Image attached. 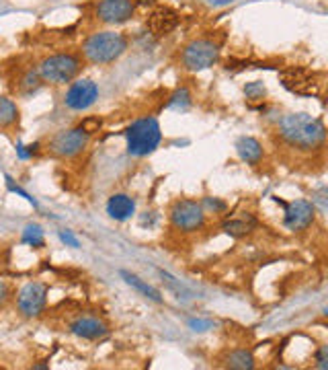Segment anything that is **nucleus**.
Listing matches in <instances>:
<instances>
[{
    "label": "nucleus",
    "instance_id": "a211bd4d",
    "mask_svg": "<svg viewBox=\"0 0 328 370\" xmlns=\"http://www.w3.org/2000/svg\"><path fill=\"white\" fill-rule=\"evenodd\" d=\"M119 273H121V278L126 280V284H130L131 288H135L140 294H144L146 299H150V301H154V303H163V294H161L154 286H150L148 282H144L142 278H137L135 273L126 271V269H121Z\"/></svg>",
    "mask_w": 328,
    "mask_h": 370
},
{
    "label": "nucleus",
    "instance_id": "2eb2a0df",
    "mask_svg": "<svg viewBox=\"0 0 328 370\" xmlns=\"http://www.w3.org/2000/svg\"><path fill=\"white\" fill-rule=\"evenodd\" d=\"M70 332L76 337H82V339H100V337L107 336V325L97 319V317H78L72 325H70Z\"/></svg>",
    "mask_w": 328,
    "mask_h": 370
},
{
    "label": "nucleus",
    "instance_id": "4be33fe9",
    "mask_svg": "<svg viewBox=\"0 0 328 370\" xmlns=\"http://www.w3.org/2000/svg\"><path fill=\"white\" fill-rule=\"evenodd\" d=\"M189 105H191V93H189V89H185V87L177 89V91L168 97V101H166V107H168V109H174V111H185Z\"/></svg>",
    "mask_w": 328,
    "mask_h": 370
},
{
    "label": "nucleus",
    "instance_id": "1a4fd4ad",
    "mask_svg": "<svg viewBox=\"0 0 328 370\" xmlns=\"http://www.w3.org/2000/svg\"><path fill=\"white\" fill-rule=\"evenodd\" d=\"M277 202L285 208L283 225H285L288 231L299 233V231H306V229L314 222L316 208H314V204L312 202H308V200H294V202L283 204L279 198H277Z\"/></svg>",
    "mask_w": 328,
    "mask_h": 370
},
{
    "label": "nucleus",
    "instance_id": "f257e3e1",
    "mask_svg": "<svg viewBox=\"0 0 328 370\" xmlns=\"http://www.w3.org/2000/svg\"><path fill=\"white\" fill-rule=\"evenodd\" d=\"M279 136L297 152H316L327 144L325 124L306 111L283 115L279 122Z\"/></svg>",
    "mask_w": 328,
    "mask_h": 370
},
{
    "label": "nucleus",
    "instance_id": "9d476101",
    "mask_svg": "<svg viewBox=\"0 0 328 370\" xmlns=\"http://www.w3.org/2000/svg\"><path fill=\"white\" fill-rule=\"evenodd\" d=\"M89 138L91 136L84 134L80 128H72V130H64V132H58L54 136L50 142V148L54 155H58L62 159H72L87 148Z\"/></svg>",
    "mask_w": 328,
    "mask_h": 370
},
{
    "label": "nucleus",
    "instance_id": "393cba45",
    "mask_svg": "<svg viewBox=\"0 0 328 370\" xmlns=\"http://www.w3.org/2000/svg\"><path fill=\"white\" fill-rule=\"evenodd\" d=\"M100 126H103V122H100L98 118H87V120H82V122H80V126H78V128H80L84 134L91 136V134H95V132H98V130H100Z\"/></svg>",
    "mask_w": 328,
    "mask_h": 370
},
{
    "label": "nucleus",
    "instance_id": "2f4dec72",
    "mask_svg": "<svg viewBox=\"0 0 328 370\" xmlns=\"http://www.w3.org/2000/svg\"><path fill=\"white\" fill-rule=\"evenodd\" d=\"M8 294H10L8 284H6L4 280H0V304H4L6 301H8Z\"/></svg>",
    "mask_w": 328,
    "mask_h": 370
},
{
    "label": "nucleus",
    "instance_id": "ddd939ff",
    "mask_svg": "<svg viewBox=\"0 0 328 370\" xmlns=\"http://www.w3.org/2000/svg\"><path fill=\"white\" fill-rule=\"evenodd\" d=\"M146 25H148V31L154 37H164L179 27V15H177V10H172L168 6H158L156 10L150 13Z\"/></svg>",
    "mask_w": 328,
    "mask_h": 370
},
{
    "label": "nucleus",
    "instance_id": "0eeeda50",
    "mask_svg": "<svg viewBox=\"0 0 328 370\" xmlns=\"http://www.w3.org/2000/svg\"><path fill=\"white\" fill-rule=\"evenodd\" d=\"M47 304V286L41 282H27L17 294V308L23 317H39Z\"/></svg>",
    "mask_w": 328,
    "mask_h": 370
},
{
    "label": "nucleus",
    "instance_id": "cd10ccee",
    "mask_svg": "<svg viewBox=\"0 0 328 370\" xmlns=\"http://www.w3.org/2000/svg\"><path fill=\"white\" fill-rule=\"evenodd\" d=\"M37 148H39V144H29V146H23L21 142L17 144V155L25 161V159H31L33 155L37 152Z\"/></svg>",
    "mask_w": 328,
    "mask_h": 370
},
{
    "label": "nucleus",
    "instance_id": "f3484780",
    "mask_svg": "<svg viewBox=\"0 0 328 370\" xmlns=\"http://www.w3.org/2000/svg\"><path fill=\"white\" fill-rule=\"evenodd\" d=\"M236 152L244 163L259 165L262 159V144L253 136H240L236 140Z\"/></svg>",
    "mask_w": 328,
    "mask_h": 370
},
{
    "label": "nucleus",
    "instance_id": "423d86ee",
    "mask_svg": "<svg viewBox=\"0 0 328 370\" xmlns=\"http://www.w3.org/2000/svg\"><path fill=\"white\" fill-rule=\"evenodd\" d=\"M170 225L181 233H195L205 225V210L195 200H177L170 208Z\"/></svg>",
    "mask_w": 328,
    "mask_h": 370
},
{
    "label": "nucleus",
    "instance_id": "a878e982",
    "mask_svg": "<svg viewBox=\"0 0 328 370\" xmlns=\"http://www.w3.org/2000/svg\"><path fill=\"white\" fill-rule=\"evenodd\" d=\"M4 179H6V187H8V192H13V194H19V196H21V198H25V200H27V202L33 204V206H35V208H37V202H35V200H33L31 196H29V194H27V192H25V190H23V187H19V185H15V181H13V179H10V177H8V175H6V177H4Z\"/></svg>",
    "mask_w": 328,
    "mask_h": 370
},
{
    "label": "nucleus",
    "instance_id": "7ed1b4c3",
    "mask_svg": "<svg viewBox=\"0 0 328 370\" xmlns=\"http://www.w3.org/2000/svg\"><path fill=\"white\" fill-rule=\"evenodd\" d=\"M126 138H128V152L131 157H148L161 146L163 130L158 120L148 115L131 122V126L126 130Z\"/></svg>",
    "mask_w": 328,
    "mask_h": 370
},
{
    "label": "nucleus",
    "instance_id": "c756f323",
    "mask_svg": "<svg viewBox=\"0 0 328 370\" xmlns=\"http://www.w3.org/2000/svg\"><path fill=\"white\" fill-rule=\"evenodd\" d=\"M60 241L64 243V245H68V247H72V249H76L80 243H78V239L74 236V233L72 231H60Z\"/></svg>",
    "mask_w": 328,
    "mask_h": 370
},
{
    "label": "nucleus",
    "instance_id": "b1692460",
    "mask_svg": "<svg viewBox=\"0 0 328 370\" xmlns=\"http://www.w3.org/2000/svg\"><path fill=\"white\" fill-rule=\"evenodd\" d=\"M41 78H39V74H37V70H29V72H25V76L21 78V89H23V93H35L39 87H41Z\"/></svg>",
    "mask_w": 328,
    "mask_h": 370
},
{
    "label": "nucleus",
    "instance_id": "6e6552de",
    "mask_svg": "<svg viewBox=\"0 0 328 370\" xmlns=\"http://www.w3.org/2000/svg\"><path fill=\"white\" fill-rule=\"evenodd\" d=\"M98 99V85L91 78H80L68 87L64 95V105L72 111H87Z\"/></svg>",
    "mask_w": 328,
    "mask_h": 370
},
{
    "label": "nucleus",
    "instance_id": "473e14b6",
    "mask_svg": "<svg viewBox=\"0 0 328 370\" xmlns=\"http://www.w3.org/2000/svg\"><path fill=\"white\" fill-rule=\"evenodd\" d=\"M50 369V364H33V370H45Z\"/></svg>",
    "mask_w": 328,
    "mask_h": 370
},
{
    "label": "nucleus",
    "instance_id": "f8f14e48",
    "mask_svg": "<svg viewBox=\"0 0 328 370\" xmlns=\"http://www.w3.org/2000/svg\"><path fill=\"white\" fill-rule=\"evenodd\" d=\"M135 13L133 0H98L97 19L107 25H121Z\"/></svg>",
    "mask_w": 328,
    "mask_h": 370
},
{
    "label": "nucleus",
    "instance_id": "4468645a",
    "mask_svg": "<svg viewBox=\"0 0 328 370\" xmlns=\"http://www.w3.org/2000/svg\"><path fill=\"white\" fill-rule=\"evenodd\" d=\"M257 218L248 212H236L230 214L228 218L222 222V231L230 235L232 239H242V236L251 235L257 229Z\"/></svg>",
    "mask_w": 328,
    "mask_h": 370
},
{
    "label": "nucleus",
    "instance_id": "9b49d317",
    "mask_svg": "<svg viewBox=\"0 0 328 370\" xmlns=\"http://www.w3.org/2000/svg\"><path fill=\"white\" fill-rule=\"evenodd\" d=\"M281 85L295 95H318L320 83H316L314 74L304 68H285L279 72Z\"/></svg>",
    "mask_w": 328,
    "mask_h": 370
},
{
    "label": "nucleus",
    "instance_id": "dca6fc26",
    "mask_svg": "<svg viewBox=\"0 0 328 370\" xmlns=\"http://www.w3.org/2000/svg\"><path fill=\"white\" fill-rule=\"evenodd\" d=\"M107 214L113 220H119V222L130 220L131 216L135 214V202L131 200L128 194H115L107 202Z\"/></svg>",
    "mask_w": 328,
    "mask_h": 370
},
{
    "label": "nucleus",
    "instance_id": "c85d7f7f",
    "mask_svg": "<svg viewBox=\"0 0 328 370\" xmlns=\"http://www.w3.org/2000/svg\"><path fill=\"white\" fill-rule=\"evenodd\" d=\"M201 206H207V208H211L216 214H222V212L226 210V204L222 202V200H218V198H214V200H211V198H205Z\"/></svg>",
    "mask_w": 328,
    "mask_h": 370
},
{
    "label": "nucleus",
    "instance_id": "39448f33",
    "mask_svg": "<svg viewBox=\"0 0 328 370\" xmlns=\"http://www.w3.org/2000/svg\"><path fill=\"white\" fill-rule=\"evenodd\" d=\"M220 62V45L211 39H193L183 48L181 64L189 72H201Z\"/></svg>",
    "mask_w": 328,
    "mask_h": 370
},
{
    "label": "nucleus",
    "instance_id": "6ab92c4d",
    "mask_svg": "<svg viewBox=\"0 0 328 370\" xmlns=\"http://www.w3.org/2000/svg\"><path fill=\"white\" fill-rule=\"evenodd\" d=\"M226 367L232 370L255 369V356L248 350H234L226 356Z\"/></svg>",
    "mask_w": 328,
    "mask_h": 370
},
{
    "label": "nucleus",
    "instance_id": "7c9ffc66",
    "mask_svg": "<svg viewBox=\"0 0 328 370\" xmlns=\"http://www.w3.org/2000/svg\"><path fill=\"white\" fill-rule=\"evenodd\" d=\"M189 327H191L193 332H207V329L214 327V323H211V321H203V319H191V321H189Z\"/></svg>",
    "mask_w": 328,
    "mask_h": 370
},
{
    "label": "nucleus",
    "instance_id": "20e7f679",
    "mask_svg": "<svg viewBox=\"0 0 328 370\" xmlns=\"http://www.w3.org/2000/svg\"><path fill=\"white\" fill-rule=\"evenodd\" d=\"M80 70H82V60L76 54L66 52V54H54L43 58L37 66V74L43 83L68 85L78 76Z\"/></svg>",
    "mask_w": 328,
    "mask_h": 370
},
{
    "label": "nucleus",
    "instance_id": "aec40b11",
    "mask_svg": "<svg viewBox=\"0 0 328 370\" xmlns=\"http://www.w3.org/2000/svg\"><path fill=\"white\" fill-rule=\"evenodd\" d=\"M19 122V107L8 97H0V128H10Z\"/></svg>",
    "mask_w": 328,
    "mask_h": 370
},
{
    "label": "nucleus",
    "instance_id": "bb28decb",
    "mask_svg": "<svg viewBox=\"0 0 328 370\" xmlns=\"http://www.w3.org/2000/svg\"><path fill=\"white\" fill-rule=\"evenodd\" d=\"M314 362H316V369H328V346H320L318 348V352L314 356Z\"/></svg>",
    "mask_w": 328,
    "mask_h": 370
},
{
    "label": "nucleus",
    "instance_id": "f03ea898",
    "mask_svg": "<svg viewBox=\"0 0 328 370\" xmlns=\"http://www.w3.org/2000/svg\"><path fill=\"white\" fill-rule=\"evenodd\" d=\"M128 50V37L119 31H98L82 43V56L91 64H111L119 60Z\"/></svg>",
    "mask_w": 328,
    "mask_h": 370
},
{
    "label": "nucleus",
    "instance_id": "5701e85b",
    "mask_svg": "<svg viewBox=\"0 0 328 370\" xmlns=\"http://www.w3.org/2000/svg\"><path fill=\"white\" fill-rule=\"evenodd\" d=\"M244 95L248 101H262L267 95V87L262 85V80H253L244 85Z\"/></svg>",
    "mask_w": 328,
    "mask_h": 370
},
{
    "label": "nucleus",
    "instance_id": "412c9836",
    "mask_svg": "<svg viewBox=\"0 0 328 370\" xmlns=\"http://www.w3.org/2000/svg\"><path fill=\"white\" fill-rule=\"evenodd\" d=\"M21 241L25 243V245H29L33 249H41L43 245H45V235H43V229L39 227V225H27L25 229H23V235H21Z\"/></svg>",
    "mask_w": 328,
    "mask_h": 370
}]
</instances>
